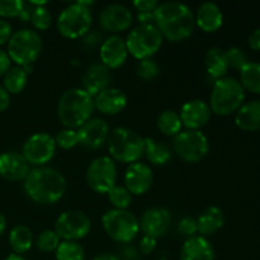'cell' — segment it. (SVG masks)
<instances>
[{
	"label": "cell",
	"mask_w": 260,
	"mask_h": 260,
	"mask_svg": "<svg viewBox=\"0 0 260 260\" xmlns=\"http://www.w3.org/2000/svg\"><path fill=\"white\" fill-rule=\"evenodd\" d=\"M154 22L162 37L172 42L189 37L196 25L192 10L185 4L177 2L159 4L154 12Z\"/></svg>",
	"instance_id": "6da1fadb"
},
{
	"label": "cell",
	"mask_w": 260,
	"mask_h": 260,
	"mask_svg": "<svg viewBox=\"0 0 260 260\" xmlns=\"http://www.w3.org/2000/svg\"><path fill=\"white\" fill-rule=\"evenodd\" d=\"M23 182L25 194L41 205H53L66 192L65 178L53 168L37 167L30 169Z\"/></svg>",
	"instance_id": "7a4b0ae2"
},
{
	"label": "cell",
	"mask_w": 260,
	"mask_h": 260,
	"mask_svg": "<svg viewBox=\"0 0 260 260\" xmlns=\"http://www.w3.org/2000/svg\"><path fill=\"white\" fill-rule=\"evenodd\" d=\"M93 111L94 98L84 89H69L58 101V118L66 128H80L85 122L90 119Z\"/></svg>",
	"instance_id": "3957f363"
},
{
	"label": "cell",
	"mask_w": 260,
	"mask_h": 260,
	"mask_svg": "<svg viewBox=\"0 0 260 260\" xmlns=\"http://www.w3.org/2000/svg\"><path fill=\"white\" fill-rule=\"evenodd\" d=\"M245 91L240 81L234 78L216 80L211 94L210 108L217 116H230L243 106Z\"/></svg>",
	"instance_id": "277c9868"
},
{
	"label": "cell",
	"mask_w": 260,
	"mask_h": 260,
	"mask_svg": "<svg viewBox=\"0 0 260 260\" xmlns=\"http://www.w3.org/2000/svg\"><path fill=\"white\" fill-rule=\"evenodd\" d=\"M108 151L113 159L121 162H137L144 155V139L135 131L124 127L114 128L107 140Z\"/></svg>",
	"instance_id": "5b68a950"
},
{
	"label": "cell",
	"mask_w": 260,
	"mask_h": 260,
	"mask_svg": "<svg viewBox=\"0 0 260 260\" xmlns=\"http://www.w3.org/2000/svg\"><path fill=\"white\" fill-rule=\"evenodd\" d=\"M162 45V35L155 24H140L127 36V51L137 60H149Z\"/></svg>",
	"instance_id": "8992f818"
},
{
	"label": "cell",
	"mask_w": 260,
	"mask_h": 260,
	"mask_svg": "<svg viewBox=\"0 0 260 260\" xmlns=\"http://www.w3.org/2000/svg\"><path fill=\"white\" fill-rule=\"evenodd\" d=\"M42 51V40L36 30L20 29L8 42V56L18 66L32 65Z\"/></svg>",
	"instance_id": "52a82bcc"
},
{
	"label": "cell",
	"mask_w": 260,
	"mask_h": 260,
	"mask_svg": "<svg viewBox=\"0 0 260 260\" xmlns=\"http://www.w3.org/2000/svg\"><path fill=\"white\" fill-rule=\"evenodd\" d=\"M91 12L81 2L66 7L57 18V29L66 38L83 37L88 35L91 27Z\"/></svg>",
	"instance_id": "ba28073f"
},
{
	"label": "cell",
	"mask_w": 260,
	"mask_h": 260,
	"mask_svg": "<svg viewBox=\"0 0 260 260\" xmlns=\"http://www.w3.org/2000/svg\"><path fill=\"white\" fill-rule=\"evenodd\" d=\"M103 229L109 238L118 243H129L140 231V222L134 213L126 210H109L102 217Z\"/></svg>",
	"instance_id": "9c48e42d"
},
{
	"label": "cell",
	"mask_w": 260,
	"mask_h": 260,
	"mask_svg": "<svg viewBox=\"0 0 260 260\" xmlns=\"http://www.w3.org/2000/svg\"><path fill=\"white\" fill-rule=\"evenodd\" d=\"M178 156L187 162H197L208 152V140L200 129L180 131L173 142Z\"/></svg>",
	"instance_id": "30bf717a"
},
{
	"label": "cell",
	"mask_w": 260,
	"mask_h": 260,
	"mask_svg": "<svg viewBox=\"0 0 260 260\" xmlns=\"http://www.w3.org/2000/svg\"><path fill=\"white\" fill-rule=\"evenodd\" d=\"M117 167L113 159L101 156L94 159L86 170V182L91 190L96 193H108L116 185Z\"/></svg>",
	"instance_id": "8fae6325"
},
{
	"label": "cell",
	"mask_w": 260,
	"mask_h": 260,
	"mask_svg": "<svg viewBox=\"0 0 260 260\" xmlns=\"http://www.w3.org/2000/svg\"><path fill=\"white\" fill-rule=\"evenodd\" d=\"M91 228L90 218L83 211H65L56 220L55 233L63 241H76L85 238Z\"/></svg>",
	"instance_id": "7c38bea8"
},
{
	"label": "cell",
	"mask_w": 260,
	"mask_h": 260,
	"mask_svg": "<svg viewBox=\"0 0 260 260\" xmlns=\"http://www.w3.org/2000/svg\"><path fill=\"white\" fill-rule=\"evenodd\" d=\"M56 151L55 139L47 134H35L23 145V156L28 164L43 167L50 161Z\"/></svg>",
	"instance_id": "4fadbf2b"
},
{
	"label": "cell",
	"mask_w": 260,
	"mask_h": 260,
	"mask_svg": "<svg viewBox=\"0 0 260 260\" xmlns=\"http://www.w3.org/2000/svg\"><path fill=\"white\" fill-rule=\"evenodd\" d=\"M172 216L167 208L152 207L144 212L140 220V229L144 233V236L152 239H159L167 234L169 230Z\"/></svg>",
	"instance_id": "5bb4252c"
},
{
	"label": "cell",
	"mask_w": 260,
	"mask_h": 260,
	"mask_svg": "<svg viewBox=\"0 0 260 260\" xmlns=\"http://www.w3.org/2000/svg\"><path fill=\"white\" fill-rule=\"evenodd\" d=\"M102 28L108 32L117 33L128 29L132 24V14L124 5L111 4L102 9L99 14Z\"/></svg>",
	"instance_id": "9a60e30c"
},
{
	"label": "cell",
	"mask_w": 260,
	"mask_h": 260,
	"mask_svg": "<svg viewBox=\"0 0 260 260\" xmlns=\"http://www.w3.org/2000/svg\"><path fill=\"white\" fill-rule=\"evenodd\" d=\"M79 144L88 149H99L107 142L109 136L108 124L102 118H91L78 129Z\"/></svg>",
	"instance_id": "2e32d148"
},
{
	"label": "cell",
	"mask_w": 260,
	"mask_h": 260,
	"mask_svg": "<svg viewBox=\"0 0 260 260\" xmlns=\"http://www.w3.org/2000/svg\"><path fill=\"white\" fill-rule=\"evenodd\" d=\"M180 119L183 126L188 129L197 131L201 127L206 126L211 118V108L206 102L201 99H192L183 104L180 109Z\"/></svg>",
	"instance_id": "e0dca14e"
},
{
	"label": "cell",
	"mask_w": 260,
	"mask_h": 260,
	"mask_svg": "<svg viewBox=\"0 0 260 260\" xmlns=\"http://www.w3.org/2000/svg\"><path fill=\"white\" fill-rule=\"evenodd\" d=\"M152 172L144 162L129 164L124 174V184L131 194L141 196L150 189L152 184Z\"/></svg>",
	"instance_id": "ac0fdd59"
},
{
	"label": "cell",
	"mask_w": 260,
	"mask_h": 260,
	"mask_svg": "<svg viewBox=\"0 0 260 260\" xmlns=\"http://www.w3.org/2000/svg\"><path fill=\"white\" fill-rule=\"evenodd\" d=\"M30 172L29 164L22 154L8 151L0 155V177L10 182H19Z\"/></svg>",
	"instance_id": "d6986e66"
},
{
	"label": "cell",
	"mask_w": 260,
	"mask_h": 260,
	"mask_svg": "<svg viewBox=\"0 0 260 260\" xmlns=\"http://www.w3.org/2000/svg\"><path fill=\"white\" fill-rule=\"evenodd\" d=\"M99 53H101L102 63L109 70L121 68L128 55L126 41L118 36H111L102 43Z\"/></svg>",
	"instance_id": "ffe728a7"
},
{
	"label": "cell",
	"mask_w": 260,
	"mask_h": 260,
	"mask_svg": "<svg viewBox=\"0 0 260 260\" xmlns=\"http://www.w3.org/2000/svg\"><path fill=\"white\" fill-rule=\"evenodd\" d=\"M127 96L117 88H107L94 96V108L109 116L118 114L126 108Z\"/></svg>",
	"instance_id": "44dd1931"
},
{
	"label": "cell",
	"mask_w": 260,
	"mask_h": 260,
	"mask_svg": "<svg viewBox=\"0 0 260 260\" xmlns=\"http://www.w3.org/2000/svg\"><path fill=\"white\" fill-rule=\"evenodd\" d=\"M109 83H111V73L103 63H93L86 69L83 75V89L93 98L96 94L109 88Z\"/></svg>",
	"instance_id": "7402d4cb"
},
{
	"label": "cell",
	"mask_w": 260,
	"mask_h": 260,
	"mask_svg": "<svg viewBox=\"0 0 260 260\" xmlns=\"http://www.w3.org/2000/svg\"><path fill=\"white\" fill-rule=\"evenodd\" d=\"M180 260H215V250L203 236L187 239L180 250Z\"/></svg>",
	"instance_id": "603a6c76"
},
{
	"label": "cell",
	"mask_w": 260,
	"mask_h": 260,
	"mask_svg": "<svg viewBox=\"0 0 260 260\" xmlns=\"http://www.w3.org/2000/svg\"><path fill=\"white\" fill-rule=\"evenodd\" d=\"M196 24L203 30V32H216L221 28L223 22V15L221 9L215 3H203L197 10L196 14Z\"/></svg>",
	"instance_id": "cb8c5ba5"
},
{
	"label": "cell",
	"mask_w": 260,
	"mask_h": 260,
	"mask_svg": "<svg viewBox=\"0 0 260 260\" xmlns=\"http://www.w3.org/2000/svg\"><path fill=\"white\" fill-rule=\"evenodd\" d=\"M235 122L244 131L260 129V101H251L243 104L236 112Z\"/></svg>",
	"instance_id": "d4e9b609"
},
{
	"label": "cell",
	"mask_w": 260,
	"mask_h": 260,
	"mask_svg": "<svg viewBox=\"0 0 260 260\" xmlns=\"http://www.w3.org/2000/svg\"><path fill=\"white\" fill-rule=\"evenodd\" d=\"M196 221H197L198 233H200L201 236H203V238L207 235H212V234L217 233L218 230L222 229L223 223H225L222 211L218 207H215V206L206 208Z\"/></svg>",
	"instance_id": "484cf974"
},
{
	"label": "cell",
	"mask_w": 260,
	"mask_h": 260,
	"mask_svg": "<svg viewBox=\"0 0 260 260\" xmlns=\"http://www.w3.org/2000/svg\"><path fill=\"white\" fill-rule=\"evenodd\" d=\"M205 66L208 75L215 79V80H220V79L225 78L226 73L229 70V62L225 51L218 47L210 48L206 52Z\"/></svg>",
	"instance_id": "4316f807"
},
{
	"label": "cell",
	"mask_w": 260,
	"mask_h": 260,
	"mask_svg": "<svg viewBox=\"0 0 260 260\" xmlns=\"http://www.w3.org/2000/svg\"><path fill=\"white\" fill-rule=\"evenodd\" d=\"M9 245L13 253L17 255L27 253L33 245V235L30 229L24 225H18L13 228L9 234Z\"/></svg>",
	"instance_id": "83f0119b"
},
{
	"label": "cell",
	"mask_w": 260,
	"mask_h": 260,
	"mask_svg": "<svg viewBox=\"0 0 260 260\" xmlns=\"http://www.w3.org/2000/svg\"><path fill=\"white\" fill-rule=\"evenodd\" d=\"M144 154L154 165H164L172 157L169 147L165 144L155 141L154 139H144Z\"/></svg>",
	"instance_id": "f1b7e54d"
},
{
	"label": "cell",
	"mask_w": 260,
	"mask_h": 260,
	"mask_svg": "<svg viewBox=\"0 0 260 260\" xmlns=\"http://www.w3.org/2000/svg\"><path fill=\"white\" fill-rule=\"evenodd\" d=\"M27 85V74L20 66L10 68L3 79V88L9 94H19Z\"/></svg>",
	"instance_id": "f546056e"
},
{
	"label": "cell",
	"mask_w": 260,
	"mask_h": 260,
	"mask_svg": "<svg viewBox=\"0 0 260 260\" xmlns=\"http://www.w3.org/2000/svg\"><path fill=\"white\" fill-rule=\"evenodd\" d=\"M240 84L244 90L260 94V63L248 62L240 70Z\"/></svg>",
	"instance_id": "4dcf8cb0"
},
{
	"label": "cell",
	"mask_w": 260,
	"mask_h": 260,
	"mask_svg": "<svg viewBox=\"0 0 260 260\" xmlns=\"http://www.w3.org/2000/svg\"><path fill=\"white\" fill-rule=\"evenodd\" d=\"M157 128L167 136H177L182 129V119L177 112L168 109L161 112L157 117Z\"/></svg>",
	"instance_id": "1f68e13d"
},
{
	"label": "cell",
	"mask_w": 260,
	"mask_h": 260,
	"mask_svg": "<svg viewBox=\"0 0 260 260\" xmlns=\"http://www.w3.org/2000/svg\"><path fill=\"white\" fill-rule=\"evenodd\" d=\"M56 260H85V251L76 241H62L55 250Z\"/></svg>",
	"instance_id": "d6a6232c"
},
{
	"label": "cell",
	"mask_w": 260,
	"mask_h": 260,
	"mask_svg": "<svg viewBox=\"0 0 260 260\" xmlns=\"http://www.w3.org/2000/svg\"><path fill=\"white\" fill-rule=\"evenodd\" d=\"M107 194H108L109 202L116 210H126L132 202V194L126 187L114 185Z\"/></svg>",
	"instance_id": "836d02e7"
},
{
	"label": "cell",
	"mask_w": 260,
	"mask_h": 260,
	"mask_svg": "<svg viewBox=\"0 0 260 260\" xmlns=\"http://www.w3.org/2000/svg\"><path fill=\"white\" fill-rule=\"evenodd\" d=\"M60 238H58L57 234L55 233V230H45L37 236L35 244L36 248L38 249L42 253H51V251H55L57 249V246L60 245Z\"/></svg>",
	"instance_id": "e575fe53"
},
{
	"label": "cell",
	"mask_w": 260,
	"mask_h": 260,
	"mask_svg": "<svg viewBox=\"0 0 260 260\" xmlns=\"http://www.w3.org/2000/svg\"><path fill=\"white\" fill-rule=\"evenodd\" d=\"M30 22H32L33 27L38 30H46L51 25V17L50 12L46 9L43 5L41 7H35L32 10V14H30Z\"/></svg>",
	"instance_id": "d590c367"
},
{
	"label": "cell",
	"mask_w": 260,
	"mask_h": 260,
	"mask_svg": "<svg viewBox=\"0 0 260 260\" xmlns=\"http://www.w3.org/2000/svg\"><path fill=\"white\" fill-rule=\"evenodd\" d=\"M55 144L56 146L61 147L63 150L73 149L74 146L79 144V136L78 132L75 129L65 128L62 131L58 132L55 137Z\"/></svg>",
	"instance_id": "8d00e7d4"
},
{
	"label": "cell",
	"mask_w": 260,
	"mask_h": 260,
	"mask_svg": "<svg viewBox=\"0 0 260 260\" xmlns=\"http://www.w3.org/2000/svg\"><path fill=\"white\" fill-rule=\"evenodd\" d=\"M136 74L142 80H152L159 74V66L151 58H149V60H142L137 63Z\"/></svg>",
	"instance_id": "74e56055"
},
{
	"label": "cell",
	"mask_w": 260,
	"mask_h": 260,
	"mask_svg": "<svg viewBox=\"0 0 260 260\" xmlns=\"http://www.w3.org/2000/svg\"><path fill=\"white\" fill-rule=\"evenodd\" d=\"M226 52V57H228L229 68L236 69V70H241L246 63L249 62L248 57H246L245 52L239 47H230Z\"/></svg>",
	"instance_id": "f35d334b"
},
{
	"label": "cell",
	"mask_w": 260,
	"mask_h": 260,
	"mask_svg": "<svg viewBox=\"0 0 260 260\" xmlns=\"http://www.w3.org/2000/svg\"><path fill=\"white\" fill-rule=\"evenodd\" d=\"M24 3L22 0H0V17L15 18L19 17Z\"/></svg>",
	"instance_id": "ab89813d"
},
{
	"label": "cell",
	"mask_w": 260,
	"mask_h": 260,
	"mask_svg": "<svg viewBox=\"0 0 260 260\" xmlns=\"http://www.w3.org/2000/svg\"><path fill=\"white\" fill-rule=\"evenodd\" d=\"M178 230L182 235L188 236V239L196 236V234L198 233L197 229V221L192 217H184L180 220L179 225H178Z\"/></svg>",
	"instance_id": "60d3db41"
},
{
	"label": "cell",
	"mask_w": 260,
	"mask_h": 260,
	"mask_svg": "<svg viewBox=\"0 0 260 260\" xmlns=\"http://www.w3.org/2000/svg\"><path fill=\"white\" fill-rule=\"evenodd\" d=\"M134 7L139 13H154L159 3L156 0H137L134 3Z\"/></svg>",
	"instance_id": "b9f144b4"
},
{
	"label": "cell",
	"mask_w": 260,
	"mask_h": 260,
	"mask_svg": "<svg viewBox=\"0 0 260 260\" xmlns=\"http://www.w3.org/2000/svg\"><path fill=\"white\" fill-rule=\"evenodd\" d=\"M156 248V239L149 238V236H144L140 241V251L145 255L147 254H151L152 251Z\"/></svg>",
	"instance_id": "7bdbcfd3"
},
{
	"label": "cell",
	"mask_w": 260,
	"mask_h": 260,
	"mask_svg": "<svg viewBox=\"0 0 260 260\" xmlns=\"http://www.w3.org/2000/svg\"><path fill=\"white\" fill-rule=\"evenodd\" d=\"M12 35H13L12 25H10L7 20L0 19V46L9 42Z\"/></svg>",
	"instance_id": "ee69618b"
},
{
	"label": "cell",
	"mask_w": 260,
	"mask_h": 260,
	"mask_svg": "<svg viewBox=\"0 0 260 260\" xmlns=\"http://www.w3.org/2000/svg\"><path fill=\"white\" fill-rule=\"evenodd\" d=\"M10 62H12V60L8 56V52H5V51L0 48V76H4L5 73L9 70Z\"/></svg>",
	"instance_id": "f6af8a7d"
},
{
	"label": "cell",
	"mask_w": 260,
	"mask_h": 260,
	"mask_svg": "<svg viewBox=\"0 0 260 260\" xmlns=\"http://www.w3.org/2000/svg\"><path fill=\"white\" fill-rule=\"evenodd\" d=\"M249 46L255 51H260V28H256L249 36Z\"/></svg>",
	"instance_id": "bcb514c9"
},
{
	"label": "cell",
	"mask_w": 260,
	"mask_h": 260,
	"mask_svg": "<svg viewBox=\"0 0 260 260\" xmlns=\"http://www.w3.org/2000/svg\"><path fill=\"white\" fill-rule=\"evenodd\" d=\"M10 104V94L0 85V113L7 111Z\"/></svg>",
	"instance_id": "7dc6e473"
},
{
	"label": "cell",
	"mask_w": 260,
	"mask_h": 260,
	"mask_svg": "<svg viewBox=\"0 0 260 260\" xmlns=\"http://www.w3.org/2000/svg\"><path fill=\"white\" fill-rule=\"evenodd\" d=\"M137 19L141 24H151V22L154 20V13H139Z\"/></svg>",
	"instance_id": "c3c4849f"
},
{
	"label": "cell",
	"mask_w": 260,
	"mask_h": 260,
	"mask_svg": "<svg viewBox=\"0 0 260 260\" xmlns=\"http://www.w3.org/2000/svg\"><path fill=\"white\" fill-rule=\"evenodd\" d=\"M91 260H119V259H118V256L113 255V254L106 253V254H101V255L95 256V258L91 259Z\"/></svg>",
	"instance_id": "681fc988"
},
{
	"label": "cell",
	"mask_w": 260,
	"mask_h": 260,
	"mask_svg": "<svg viewBox=\"0 0 260 260\" xmlns=\"http://www.w3.org/2000/svg\"><path fill=\"white\" fill-rule=\"evenodd\" d=\"M5 229H7V220H5L4 216H3L2 213H0V236H2L3 234H4Z\"/></svg>",
	"instance_id": "f907efd6"
},
{
	"label": "cell",
	"mask_w": 260,
	"mask_h": 260,
	"mask_svg": "<svg viewBox=\"0 0 260 260\" xmlns=\"http://www.w3.org/2000/svg\"><path fill=\"white\" fill-rule=\"evenodd\" d=\"M3 260H28L27 258H24V256L22 255H17V254H10L9 256H7L5 259Z\"/></svg>",
	"instance_id": "816d5d0a"
}]
</instances>
